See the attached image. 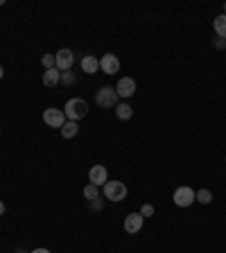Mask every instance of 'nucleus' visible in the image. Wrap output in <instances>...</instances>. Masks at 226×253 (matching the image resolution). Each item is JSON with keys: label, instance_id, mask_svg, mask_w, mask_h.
I'll list each match as a JSON object with an SVG mask.
<instances>
[{"label": "nucleus", "instance_id": "nucleus-2", "mask_svg": "<svg viewBox=\"0 0 226 253\" xmlns=\"http://www.w3.org/2000/svg\"><path fill=\"white\" fill-rule=\"evenodd\" d=\"M118 93L113 86H102L97 93H95V104L100 106V109H116L118 106Z\"/></svg>", "mask_w": 226, "mask_h": 253}, {"label": "nucleus", "instance_id": "nucleus-23", "mask_svg": "<svg viewBox=\"0 0 226 253\" xmlns=\"http://www.w3.org/2000/svg\"><path fill=\"white\" fill-rule=\"evenodd\" d=\"M5 215V204H2V201H0V217Z\"/></svg>", "mask_w": 226, "mask_h": 253}, {"label": "nucleus", "instance_id": "nucleus-5", "mask_svg": "<svg viewBox=\"0 0 226 253\" xmlns=\"http://www.w3.org/2000/svg\"><path fill=\"white\" fill-rule=\"evenodd\" d=\"M43 122H45L47 126H52V129H61V126L66 125V113H63L61 109L50 106V109L43 111Z\"/></svg>", "mask_w": 226, "mask_h": 253}, {"label": "nucleus", "instance_id": "nucleus-16", "mask_svg": "<svg viewBox=\"0 0 226 253\" xmlns=\"http://www.w3.org/2000/svg\"><path fill=\"white\" fill-rule=\"evenodd\" d=\"M84 197L89 201H95V199H100V188H97V185H93V183H89L84 188Z\"/></svg>", "mask_w": 226, "mask_h": 253}, {"label": "nucleus", "instance_id": "nucleus-7", "mask_svg": "<svg viewBox=\"0 0 226 253\" xmlns=\"http://www.w3.org/2000/svg\"><path fill=\"white\" fill-rule=\"evenodd\" d=\"M100 70H102L104 75H116L118 70H120V59H118L116 54L106 52L104 57L100 59Z\"/></svg>", "mask_w": 226, "mask_h": 253}, {"label": "nucleus", "instance_id": "nucleus-14", "mask_svg": "<svg viewBox=\"0 0 226 253\" xmlns=\"http://www.w3.org/2000/svg\"><path fill=\"white\" fill-rule=\"evenodd\" d=\"M116 116H118V120H132V116H134V109L129 104H118L116 106Z\"/></svg>", "mask_w": 226, "mask_h": 253}, {"label": "nucleus", "instance_id": "nucleus-25", "mask_svg": "<svg viewBox=\"0 0 226 253\" xmlns=\"http://www.w3.org/2000/svg\"><path fill=\"white\" fill-rule=\"evenodd\" d=\"M224 9H226V5H224Z\"/></svg>", "mask_w": 226, "mask_h": 253}, {"label": "nucleus", "instance_id": "nucleus-9", "mask_svg": "<svg viewBox=\"0 0 226 253\" xmlns=\"http://www.w3.org/2000/svg\"><path fill=\"white\" fill-rule=\"evenodd\" d=\"M89 179H90V183L93 185H104L106 181H109V172H106V168L104 165H93L90 168V172H89Z\"/></svg>", "mask_w": 226, "mask_h": 253}, {"label": "nucleus", "instance_id": "nucleus-13", "mask_svg": "<svg viewBox=\"0 0 226 253\" xmlns=\"http://www.w3.org/2000/svg\"><path fill=\"white\" fill-rule=\"evenodd\" d=\"M213 27H215V34L220 39H226V14H220L213 21Z\"/></svg>", "mask_w": 226, "mask_h": 253}, {"label": "nucleus", "instance_id": "nucleus-24", "mask_svg": "<svg viewBox=\"0 0 226 253\" xmlns=\"http://www.w3.org/2000/svg\"><path fill=\"white\" fill-rule=\"evenodd\" d=\"M2 77H5V73H2V66H0V79H2Z\"/></svg>", "mask_w": 226, "mask_h": 253}, {"label": "nucleus", "instance_id": "nucleus-15", "mask_svg": "<svg viewBox=\"0 0 226 253\" xmlns=\"http://www.w3.org/2000/svg\"><path fill=\"white\" fill-rule=\"evenodd\" d=\"M61 131V136L63 138H73V136H77V131H79V126H77V122H73V120H66V125L59 129Z\"/></svg>", "mask_w": 226, "mask_h": 253}, {"label": "nucleus", "instance_id": "nucleus-1", "mask_svg": "<svg viewBox=\"0 0 226 253\" xmlns=\"http://www.w3.org/2000/svg\"><path fill=\"white\" fill-rule=\"evenodd\" d=\"M63 113H66V120H82V118L89 116V102L82 100V97H73V100L66 102V106H63Z\"/></svg>", "mask_w": 226, "mask_h": 253}, {"label": "nucleus", "instance_id": "nucleus-8", "mask_svg": "<svg viewBox=\"0 0 226 253\" xmlns=\"http://www.w3.org/2000/svg\"><path fill=\"white\" fill-rule=\"evenodd\" d=\"M116 93H118V97H125V100L132 97V95L136 93V82H134L132 77H122L116 86Z\"/></svg>", "mask_w": 226, "mask_h": 253}, {"label": "nucleus", "instance_id": "nucleus-17", "mask_svg": "<svg viewBox=\"0 0 226 253\" xmlns=\"http://www.w3.org/2000/svg\"><path fill=\"white\" fill-rule=\"evenodd\" d=\"M195 199L206 206V204H211L213 201V192L211 190H199V192H195Z\"/></svg>", "mask_w": 226, "mask_h": 253}, {"label": "nucleus", "instance_id": "nucleus-3", "mask_svg": "<svg viewBox=\"0 0 226 253\" xmlns=\"http://www.w3.org/2000/svg\"><path fill=\"white\" fill-rule=\"evenodd\" d=\"M104 197L111 201H125L127 199V185L122 183V181H106Z\"/></svg>", "mask_w": 226, "mask_h": 253}, {"label": "nucleus", "instance_id": "nucleus-6", "mask_svg": "<svg viewBox=\"0 0 226 253\" xmlns=\"http://www.w3.org/2000/svg\"><path fill=\"white\" fill-rule=\"evenodd\" d=\"M54 59H57V66H54V68L68 73V70L73 68V63H75V52L73 50H68V47H61V50L54 54Z\"/></svg>", "mask_w": 226, "mask_h": 253}, {"label": "nucleus", "instance_id": "nucleus-10", "mask_svg": "<svg viewBox=\"0 0 226 253\" xmlns=\"http://www.w3.org/2000/svg\"><path fill=\"white\" fill-rule=\"evenodd\" d=\"M142 221H145V217L140 215V212H129V215L125 217V231L127 233H138L142 228Z\"/></svg>", "mask_w": 226, "mask_h": 253}, {"label": "nucleus", "instance_id": "nucleus-4", "mask_svg": "<svg viewBox=\"0 0 226 253\" xmlns=\"http://www.w3.org/2000/svg\"><path fill=\"white\" fill-rule=\"evenodd\" d=\"M174 204L179 206V208H190V206L195 204V190L188 188V185H181V188L174 190V195H172Z\"/></svg>", "mask_w": 226, "mask_h": 253}, {"label": "nucleus", "instance_id": "nucleus-22", "mask_svg": "<svg viewBox=\"0 0 226 253\" xmlns=\"http://www.w3.org/2000/svg\"><path fill=\"white\" fill-rule=\"evenodd\" d=\"M32 253H50V251H47V249H34Z\"/></svg>", "mask_w": 226, "mask_h": 253}, {"label": "nucleus", "instance_id": "nucleus-21", "mask_svg": "<svg viewBox=\"0 0 226 253\" xmlns=\"http://www.w3.org/2000/svg\"><path fill=\"white\" fill-rule=\"evenodd\" d=\"M215 47H226V41L224 39H215Z\"/></svg>", "mask_w": 226, "mask_h": 253}, {"label": "nucleus", "instance_id": "nucleus-20", "mask_svg": "<svg viewBox=\"0 0 226 253\" xmlns=\"http://www.w3.org/2000/svg\"><path fill=\"white\" fill-rule=\"evenodd\" d=\"M61 84H75V75L73 73H61Z\"/></svg>", "mask_w": 226, "mask_h": 253}, {"label": "nucleus", "instance_id": "nucleus-12", "mask_svg": "<svg viewBox=\"0 0 226 253\" xmlns=\"http://www.w3.org/2000/svg\"><path fill=\"white\" fill-rule=\"evenodd\" d=\"M59 82H61V73H59L57 68H50L43 73V86H47V88H52V86H57Z\"/></svg>", "mask_w": 226, "mask_h": 253}, {"label": "nucleus", "instance_id": "nucleus-11", "mask_svg": "<svg viewBox=\"0 0 226 253\" xmlns=\"http://www.w3.org/2000/svg\"><path fill=\"white\" fill-rule=\"evenodd\" d=\"M97 70H100V59H95L93 54H86V57L82 59V73L95 75Z\"/></svg>", "mask_w": 226, "mask_h": 253}, {"label": "nucleus", "instance_id": "nucleus-19", "mask_svg": "<svg viewBox=\"0 0 226 253\" xmlns=\"http://www.w3.org/2000/svg\"><path fill=\"white\" fill-rule=\"evenodd\" d=\"M140 215H142V217H152V215H154V206H152V204H145V206L140 208Z\"/></svg>", "mask_w": 226, "mask_h": 253}, {"label": "nucleus", "instance_id": "nucleus-18", "mask_svg": "<svg viewBox=\"0 0 226 253\" xmlns=\"http://www.w3.org/2000/svg\"><path fill=\"white\" fill-rule=\"evenodd\" d=\"M41 63H43V68H45V70H50V68H54V66H57V59H54V54H43Z\"/></svg>", "mask_w": 226, "mask_h": 253}]
</instances>
